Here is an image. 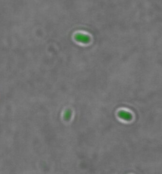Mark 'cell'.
I'll return each instance as SVG.
<instances>
[{
    "mask_svg": "<svg viewBox=\"0 0 162 174\" xmlns=\"http://www.w3.org/2000/svg\"><path fill=\"white\" fill-rule=\"evenodd\" d=\"M119 117H121V119H126V120H129L132 118V116L131 114L126 111H120L119 113Z\"/></svg>",
    "mask_w": 162,
    "mask_h": 174,
    "instance_id": "cell-1",
    "label": "cell"
},
{
    "mask_svg": "<svg viewBox=\"0 0 162 174\" xmlns=\"http://www.w3.org/2000/svg\"><path fill=\"white\" fill-rule=\"evenodd\" d=\"M71 116V113L69 111H66L65 112L64 115V117L65 119H69Z\"/></svg>",
    "mask_w": 162,
    "mask_h": 174,
    "instance_id": "cell-2",
    "label": "cell"
}]
</instances>
